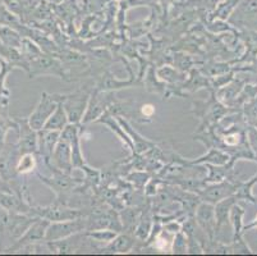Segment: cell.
I'll return each mask as SVG.
<instances>
[{
  "label": "cell",
  "mask_w": 257,
  "mask_h": 256,
  "mask_svg": "<svg viewBox=\"0 0 257 256\" xmlns=\"http://www.w3.org/2000/svg\"><path fill=\"white\" fill-rule=\"evenodd\" d=\"M69 124V118L68 114L65 112L64 107H63L62 103L58 102V107L55 109V112L51 114L50 118L48 119V122L44 126V130H51V131H60L62 132L65 127Z\"/></svg>",
  "instance_id": "21"
},
{
  "label": "cell",
  "mask_w": 257,
  "mask_h": 256,
  "mask_svg": "<svg viewBox=\"0 0 257 256\" xmlns=\"http://www.w3.org/2000/svg\"><path fill=\"white\" fill-rule=\"evenodd\" d=\"M116 119H118L120 126L123 127V130L128 133V136H130L131 140H132L133 145H135V154H144L147 150L155 147V144H154L153 141L146 140L145 137H142L139 132H136V131L133 130L132 126H131L127 121H124L121 117H116Z\"/></svg>",
  "instance_id": "20"
},
{
  "label": "cell",
  "mask_w": 257,
  "mask_h": 256,
  "mask_svg": "<svg viewBox=\"0 0 257 256\" xmlns=\"http://www.w3.org/2000/svg\"><path fill=\"white\" fill-rule=\"evenodd\" d=\"M50 224V222L43 218H37L34 222V224L30 227L26 233L22 237L16 241L12 246H9L8 248H6V251L9 252H16V251H20L21 248L25 247L27 245H31V243L40 242V241H44L46 236V231H48V227Z\"/></svg>",
  "instance_id": "8"
},
{
  "label": "cell",
  "mask_w": 257,
  "mask_h": 256,
  "mask_svg": "<svg viewBox=\"0 0 257 256\" xmlns=\"http://www.w3.org/2000/svg\"><path fill=\"white\" fill-rule=\"evenodd\" d=\"M58 107V100L55 99V96L51 95V94L43 93L41 98H40L39 103H37L36 108L34 109V112L30 114L29 123L32 128H35L36 131L43 130L45 123L48 122V119L50 118L51 114L55 112Z\"/></svg>",
  "instance_id": "6"
},
{
  "label": "cell",
  "mask_w": 257,
  "mask_h": 256,
  "mask_svg": "<svg viewBox=\"0 0 257 256\" xmlns=\"http://www.w3.org/2000/svg\"><path fill=\"white\" fill-rule=\"evenodd\" d=\"M32 215L43 218V219H46L50 223H53L77 219V218L85 217L86 213L83 211V209L72 208V206L59 203V201H55V203L49 206H34Z\"/></svg>",
  "instance_id": "2"
},
{
  "label": "cell",
  "mask_w": 257,
  "mask_h": 256,
  "mask_svg": "<svg viewBox=\"0 0 257 256\" xmlns=\"http://www.w3.org/2000/svg\"><path fill=\"white\" fill-rule=\"evenodd\" d=\"M54 96L64 107L65 112L68 114L69 123H79L82 121L86 110H87L88 102H90V94L87 90L79 89L74 93L67 94V95L54 94Z\"/></svg>",
  "instance_id": "1"
},
{
  "label": "cell",
  "mask_w": 257,
  "mask_h": 256,
  "mask_svg": "<svg viewBox=\"0 0 257 256\" xmlns=\"http://www.w3.org/2000/svg\"><path fill=\"white\" fill-rule=\"evenodd\" d=\"M232 160V156L230 154L226 151H224L223 149H218V147H212L209 149L207 154H205L204 156L196 159V160H188L184 161L188 165H198V164H214V165H225L229 161Z\"/></svg>",
  "instance_id": "19"
},
{
  "label": "cell",
  "mask_w": 257,
  "mask_h": 256,
  "mask_svg": "<svg viewBox=\"0 0 257 256\" xmlns=\"http://www.w3.org/2000/svg\"><path fill=\"white\" fill-rule=\"evenodd\" d=\"M0 206L21 214H31L34 205L15 192H0Z\"/></svg>",
  "instance_id": "15"
},
{
  "label": "cell",
  "mask_w": 257,
  "mask_h": 256,
  "mask_svg": "<svg viewBox=\"0 0 257 256\" xmlns=\"http://www.w3.org/2000/svg\"><path fill=\"white\" fill-rule=\"evenodd\" d=\"M21 156L17 144H6L0 150V176L6 182H11L17 178V163Z\"/></svg>",
  "instance_id": "7"
},
{
  "label": "cell",
  "mask_w": 257,
  "mask_h": 256,
  "mask_svg": "<svg viewBox=\"0 0 257 256\" xmlns=\"http://www.w3.org/2000/svg\"><path fill=\"white\" fill-rule=\"evenodd\" d=\"M86 234L95 242L106 245L115 238L118 232L111 231V229H95V231H86Z\"/></svg>",
  "instance_id": "25"
},
{
  "label": "cell",
  "mask_w": 257,
  "mask_h": 256,
  "mask_svg": "<svg viewBox=\"0 0 257 256\" xmlns=\"http://www.w3.org/2000/svg\"><path fill=\"white\" fill-rule=\"evenodd\" d=\"M151 231H153L151 218L149 215H145V217L140 218V222L137 223L136 228H135V237L141 239V241H145L146 238H149Z\"/></svg>",
  "instance_id": "26"
},
{
  "label": "cell",
  "mask_w": 257,
  "mask_h": 256,
  "mask_svg": "<svg viewBox=\"0 0 257 256\" xmlns=\"http://www.w3.org/2000/svg\"><path fill=\"white\" fill-rule=\"evenodd\" d=\"M30 77L34 78L37 76L45 74H54L59 78L67 79V74L64 72L63 64L58 59L50 55H44L43 53L36 55L30 60Z\"/></svg>",
  "instance_id": "5"
},
{
  "label": "cell",
  "mask_w": 257,
  "mask_h": 256,
  "mask_svg": "<svg viewBox=\"0 0 257 256\" xmlns=\"http://www.w3.org/2000/svg\"><path fill=\"white\" fill-rule=\"evenodd\" d=\"M254 228H257V217L254 218L253 220H251V222H249L248 224L243 225L242 232H243V234H244L247 231H249V229H254Z\"/></svg>",
  "instance_id": "33"
},
{
  "label": "cell",
  "mask_w": 257,
  "mask_h": 256,
  "mask_svg": "<svg viewBox=\"0 0 257 256\" xmlns=\"http://www.w3.org/2000/svg\"><path fill=\"white\" fill-rule=\"evenodd\" d=\"M235 22L257 30V0H243L234 13Z\"/></svg>",
  "instance_id": "13"
},
{
  "label": "cell",
  "mask_w": 257,
  "mask_h": 256,
  "mask_svg": "<svg viewBox=\"0 0 257 256\" xmlns=\"http://www.w3.org/2000/svg\"><path fill=\"white\" fill-rule=\"evenodd\" d=\"M60 131H51V130H40L39 131V151L40 155L44 159V161H50L53 152L55 150L58 141L60 138Z\"/></svg>",
  "instance_id": "14"
},
{
  "label": "cell",
  "mask_w": 257,
  "mask_h": 256,
  "mask_svg": "<svg viewBox=\"0 0 257 256\" xmlns=\"http://www.w3.org/2000/svg\"><path fill=\"white\" fill-rule=\"evenodd\" d=\"M195 218L201 229L206 233L210 241H215L216 232V218H215V205L201 201L196 208Z\"/></svg>",
  "instance_id": "12"
},
{
  "label": "cell",
  "mask_w": 257,
  "mask_h": 256,
  "mask_svg": "<svg viewBox=\"0 0 257 256\" xmlns=\"http://www.w3.org/2000/svg\"><path fill=\"white\" fill-rule=\"evenodd\" d=\"M135 238L136 237H132L128 233H118L113 241L104 245L100 251L105 253H127L135 247Z\"/></svg>",
  "instance_id": "17"
},
{
  "label": "cell",
  "mask_w": 257,
  "mask_h": 256,
  "mask_svg": "<svg viewBox=\"0 0 257 256\" xmlns=\"http://www.w3.org/2000/svg\"><path fill=\"white\" fill-rule=\"evenodd\" d=\"M0 192H13L12 191L11 185L8 182H6L2 176H0Z\"/></svg>",
  "instance_id": "32"
},
{
  "label": "cell",
  "mask_w": 257,
  "mask_h": 256,
  "mask_svg": "<svg viewBox=\"0 0 257 256\" xmlns=\"http://www.w3.org/2000/svg\"><path fill=\"white\" fill-rule=\"evenodd\" d=\"M113 96L114 95L111 93L107 94L100 90L95 91V94L91 95L90 102H88L87 110H86L85 117H83V123H88L93 119L96 121L97 118H100L113 104Z\"/></svg>",
  "instance_id": "10"
},
{
  "label": "cell",
  "mask_w": 257,
  "mask_h": 256,
  "mask_svg": "<svg viewBox=\"0 0 257 256\" xmlns=\"http://www.w3.org/2000/svg\"><path fill=\"white\" fill-rule=\"evenodd\" d=\"M87 231V218L81 217L77 219L63 220V222H53L49 224L46 231V241H60V239L68 238L76 233Z\"/></svg>",
  "instance_id": "3"
},
{
  "label": "cell",
  "mask_w": 257,
  "mask_h": 256,
  "mask_svg": "<svg viewBox=\"0 0 257 256\" xmlns=\"http://www.w3.org/2000/svg\"><path fill=\"white\" fill-rule=\"evenodd\" d=\"M141 112L145 117L150 118V117L154 116V113H155V107L151 104H145V105H142Z\"/></svg>",
  "instance_id": "31"
},
{
  "label": "cell",
  "mask_w": 257,
  "mask_h": 256,
  "mask_svg": "<svg viewBox=\"0 0 257 256\" xmlns=\"http://www.w3.org/2000/svg\"><path fill=\"white\" fill-rule=\"evenodd\" d=\"M37 154H22L18 159L17 163V173L20 176H26L29 175V173H32L36 170L37 168V159H36Z\"/></svg>",
  "instance_id": "23"
},
{
  "label": "cell",
  "mask_w": 257,
  "mask_h": 256,
  "mask_svg": "<svg viewBox=\"0 0 257 256\" xmlns=\"http://www.w3.org/2000/svg\"><path fill=\"white\" fill-rule=\"evenodd\" d=\"M0 41L8 46L13 48H21L22 45V37L18 32H16L12 27L0 26Z\"/></svg>",
  "instance_id": "24"
},
{
  "label": "cell",
  "mask_w": 257,
  "mask_h": 256,
  "mask_svg": "<svg viewBox=\"0 0 257 256\" xmlns=\"http://www.w3.org/2000/svg\"><path fill=\"white\" fill-rule=\"evenodd\" d=\"M158 76L160 77L161 79H164V81H168V82H175V81H178V79L183 78V77H178L179 74L177 73L174 69H172V68H168V67L158 70Z\"/></svg>",
  "instance_id": "30"
},
{
  "label": "cell",
  "mask_w": 257,
  "mask_h": 256,
  "mask_svg": "<svg viewBox=\"0 0 257 256\" xmlns=\"http://www.w3.org/2000/svg\"><path fill=\"white\" fill-rule=\"evenodd\" d=\"M226 253H252V250L247 242L243 239V236L234 238L230 245L225 246Z\"/></svg>",
  "instance_id": "28"
},
{
  "label": "cell",
  "mask_w": 257,
  "mask_h": 256,
  "mask_svg": "<svg viewBox=\"0 0 257 256\" xmlns=\"http://www.w3.org/2000/svg\"><path fill=\"white\" fill-rule=\"evenodd\" d=\"M244 214H246V211H244L242 206L238 205V203L233 205L232 210H230V224H232L233 228V239L243 236L242 229L243 225H244V223H243Z\"/></svg>",
  "instance_id": "22"
},
{
  "label": "cell",
  "mask_w": 257,
  "mask_h": 256,
  "mask_svg": "<svg viewBox=\"0 0 257 256\" xmlns=\"http://www.w3.org/2000/svg\"><path fill=\"white\" fill-rule=\"evenodd\" d=\"M240 182H233V181L224 180L221 182L210 183V185H206L200 192H197V195L200 196L201 201L215 205L219 201L234 195L237 192V189L240 185Z\"/></svg>",
  "instance_id": "4"
},
{
  "label": "cell",
  "mask_w": 257,
  "mask_h": 256,
  "mask_svg": "<svg viewBox=\"0 0 257 256\" xmlns=\"http://www.w3.org/2000/svg\"><path fill=\"white\" fill-rule=\"evenodd\" d=\"M96 122H100V123H102V124H105L106 127H109V130H110L111 132L115 133V135L119 137V140H120L121 142H123V144H124L125 146L131 150V152H132L133 155H135V145H133L132 140H131V137L128 136V133L123 130V127L120 126V123L118 122V119L113 118V116H111L110 113L106 110V112H105L104 114L100 117V118L96 119Z\"/></svg>",
  "instance_id": "18"
},
{
  "label": "cell",
  "mask_w": 257,
  "mask_h": 256,
  "mask_svg": "<svg viewBox=\"0 0 257 256\" xmlns=\"http://www.w3.org/2000/svg\"><path fill=\"white\" fill-rule=\"evenodd\" d=\"M50 163L57 169H59L62 172L69 173V175H71L72 170H73L71 141L67 137H64V136H62V133H60V138L59 141H58L55 150H54L53 152Z\"/></svg>",
  "instance_id": "11"
},
{
  "label": "cell",
  "mask_w": 257,
  "mask_h": 256,
  "mask_svg": "<svg viewBox=\"0 0 257 256\" xmlns=\"http://www.w3.org/2000/svg\"><path fill=\"white\" fill-rule=\"evenodd\" d=\"M18 130L17 121H12L8 117L0 116V150L6 145V137L9 130Z\"/></svg>",
  "instance_id": "27"
},
{
  "label": "cell",
  "mask_w": 257,
  "mask_h": 256,
  "mask_svg": "<svg viewBox=\"0 0 257 256\" xmlns=\"http://www.w3.org/2000/svg\"><path fill=\"white\" fill-rule=\"evenodd\" d=\"M187 243H188V238H187V236H184V234L182 233V231L178 232V233H175L174 239H173V245H172L173 252L186 253Z\"/></svg>",
  "instance_id": "29"
},
{
  "label": "cell",
  "mask_w": 257,
  "mask_h": 256,
  "mask_svg": "<svg viewBox=\"0 0 257 256\" xmlns=\"http://www.w3.org/2000/svg\"><path fill=\"white\" fill-rule=\"evenodd\" d=\"M238 201L239 200L237 199V196L232 195V196L219 201L218 204H215V218H216V232H215V236H218L223 227L230 224V210H232L233 205L237 204Z\"/></svg>",
  "instance_id": "16"
},
{
  "label": "cell",
  "mask_w": 257,
  "mask_h": 256,
  "mask_svg": "<svg viewBox=\"0 0 257 256\" xmlns=\"http://www.w3.org/2000/svg\"><path fill=\"white\" fill-rule=\"evenodd\" d=\"M18 124V149L21 155L22 154H37L39 151V131L32 128L29 123L27 118H17L16 119Z\"/></svg>",
  "instance_id": "9"
}]
</instances>
